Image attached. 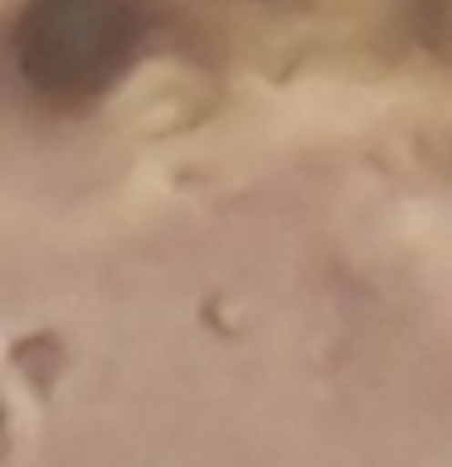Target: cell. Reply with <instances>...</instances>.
<instances>
[{
	"label": "cell",
	"instance_id": "1",
	"mask_svg": "<svg viewBox=\"0 0 452 467\" xmlns=\"http://www.w3.org/2000/svg\"><path fill=\"white\" fill-rule=\"evenodd\" d=\"M10 458V409H5V394H0V462Z\"/></svg>",
	"mask_w": 452,
	"mask_h": 467
}]
</instances>
